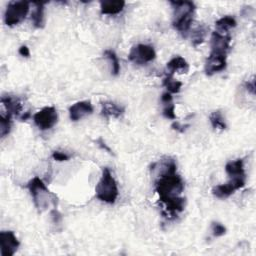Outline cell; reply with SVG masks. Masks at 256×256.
I'll list each match as a JSON object with an SVG mask.
<instances>
[{
    "mask_svg": "<svg viewBox=\"0 0 256 256\" xmlns=\"http://www.w3.org/2000/svg\"><path fill=\"white\" fill-rule=\"evenodd\" d=\"M128 58L131 62L143 65L151 62L156 58V52L154 48L146 44H138L131 48Z\"/></svg>",
    "mask_w": 256,
    "mask_h": 256,
    "instance_id": "5b68a950",
    "label": "cell"
},
{
    "mask_svg": "<svg viewBox=\"0 0 256 256\" xmlns=\"http://www.w3.org/2000/svg\"><path fill=\"white\" fill-rule=\"evenodd\" d=\"M171 127H172L174 130H177L178 132L183 133V132L186 130V128H188V127H189V125H184V126H182V125L179 124V122H173L172 125H171Z\"/></svg>",
    "mask_w": 256,
    "mask_h": 256,
    "instance_id": "1f68e13d",
    "label": "cell"
},
{
    "mask_svg": "<svg viewBox=\"0 0 256 256\" xmlns=\"http://www.w3.org/2000/svg\"><path fill=\"white\" fill-rule=\"evenodd\" d=\"M27 188L38 210L42 211L46 209L50 203H53L54 206L57 205V196L49 191L44 182L39 177H34L30 180Z\"/></svg>",
    "mask_w": 256,
    "mask_h": 256,
    "instance_id": "7a4b0ae2",
    "label": "cell"
},
{
    "mask_svg": "<svg viewBox=\"0 0 256 256\" xmlns=\"http://www.w3.org/2000/svg\"><path fill=\"white\" fill-rule=\"evenodd\" d=\"M11 129V115L10 114H1L0 115V135L1 137H5L9 134Z\"/></svg>",
    "mask_w": 256,
    "mask_h": 256,
    "instance_id": "7402d4cb",
    "label": "cell"
},
{
    "mask_svg": "<svg viewBox=\"0 0 256 256\" xmlns=\"http://www.w3.org/2000/svg\"><path fill=\"white\" fill-rule=\"evenodd\" d=\"M33 120L40 130H48L57 123V111L53 106H46L34 114Z\"/></svg>",
    "mask_w": 256,
    "mask_h": 256,
    "instance_id": "8992f818",
    "label": "cell"
},
{
    "mask_svg": "<svg viewBox=\"0 0 256 256\" xmlns=\"http://www.w3.org/2000/svg\"><path fill=\"white\" fill-rule=\"evenodd\" d=\"M30 3L27 1H14L7 5L4 13V22L7 26H14L22 22L29 11Z\"/></svg>",
    "mask_w": 256,
    "mask_h": 256,
    "instance_id": "277c9868",
    "label": "cell"
},
{
    "mask_svg": "<svg viewBox=\"0 0 256 256\" xmlns=\"http://www.w3.org/2000/svg\"><path fill=\"white\" fill-rule=\"evenodd\" d=\"M231 37L227 34L214 31L211 35V52L227 54L230 48Z\"/></svg>",
    "mask_w": 256,
    "mask_h": 256,
    "instance_id": "30bf717a",
    "label": "cell"
},
{
    "mask_svg": "<svg viewBox=\"0 0 256 256\" xmlns=\"http://www.w3.org/2000/svg\"><path fill=\"white\" fill-rule=\"evenodd\" d=\"M206 33H207V27L205 25H201L197 27L193 31V40H192L193 45L194 46L200 45L204 41V38L206 36Z\"/></svg>",
    "mask_w": 256,
    "mask_h": 256,
    "instance_id": "cb8c5ba5",
    "label": "cell"
},
{
    "mask_svg": "<svg viewBox=\"0 0 256 256\" xmlns=\"http://www.w3.org/2000/svg\"><path fill=\"white\" fill-rule=\"evenodd\" d=\"M50 215H51V218H52V221L54 224H59L61 223V220H62V215L60 214V212L55 208L53 210H51L50 212Z\"/></svg>",
    "mask_w": 256,
    "mask_h": 256,
    "instance_id": "83f0119b",
    "label": "cell"
},
{
    "mask_svg": "<svg viewBox=\"0 0 256 256\" xmlns=\"http://www.w3.org/2000/svg\"><path fill=\"white\" fill-rule=\"evenodd\" d=\"M167 69L170 75H173L176 71H180V73H187L189 69V65L183 57L176 56L167 63Z\"/></svg>",
    "mask_w": 256,
    "mask_h": 256,
    "instance_id": "e0dca14e",
    "label": "cell"
},
{
    "mask_svg": "<svg viewBox=\"0 0 256 256\" xmlns=\"http://www.w3.org/2000/svg\"><path fill=\"white\" fill-rule=\"evenodd\" d=\"M225 171L229 178H245L243 159L230 161L225 165Z\"/></svg>",
    "mask_w": 256,
    "mask_h": 256,
    "instance_id": "2e32d148",
    "label": "cell"
},
{
    "mask_svg": "<svg viewBox=\"0 0 256 256\" xmlns=\"http://www.w3.org/2000/svg\"><path fill=\"white\" fill-rule=\"evenodd\" d=\"M173 6V21L187 16H193L195 11V4L191 1H170Z\"/></svg>",
    "mask_w": 256,
    "mask_h": 256,
    "instance_id": "7c38bea8",
    "label": "cell"
},
{
    "mask_svg": "<svg viewBox=\"0 0 256 256\" xmlns=\"http://www.w3.org/2000/svg\"><path fill=\"white\" fill-rule=\"evenodd\" d=\"M93 112V106L90 101H79L69 108V116L72 121H78L81 118Z\"/></svg>",
    "mask_w": 256,
    "mask_h": 256,
    "instance_id": "8fae6325",
    "label": "cell"
},
{
    "mask_svg": "<svg viewBox=\"0 0 256 256\" xmlns=\"http://www.w3.org/2000/svg\"><path fill=\"white\" fill-rule=\"evenodd\" d=\"M52 157L56 161H67V160H69V158H70L69 155H67L66 153H62L60 151H54L52 153Z\"/></svg>",
    "mask_w": 256,
    "mask_h": 256,
    "instance_id": "4316f807",
    "label": "cell"
},
{
    "mask_svg": "<svg viewBox=\"0 0 256 256\" xmlns=\"http://www.w3.org/2000/svg\"><path fill=\"white\" fill-rule=\"evenodd\" d=\"M96 143L98 144V146L100 147V148H102V149H103V150H105V151H107L108 153H109V154H111V155H114L113 154V152H112V150L107 146V144L103 141V139H102L101 137L100 138H98L97 140H96Z\"/></svg>",
    "mask_w": 256,
    "mask_h": 256,
    "instance_id": "f1b7e54d",
    "label": "cell"
},
{
    "mask_svg": "<svg viewBox=\"0 0 256 256\" xmlns=\"http://www.w3.org/2000/svg\"><path fill=\"white\" fill-rule=\"evenodd\" d=\"M244 185L245 178H230L227 183L215 186L212 190V193L217 198H227L236 190L244 187Z\"/></svg>",
    "mask_w": 256,
    "mask_h": 256,
    "instance_id": "52a82bcc",
    "label": "cell"
},
{
    "mask_svg": "<svg viewBox=\"0 0 256 256\" xmlns=\"http://www.w3.org/2000/svg\"><path fill=\"white\" fill-rule=\"evenodd\" d=\"M236 24H237V22H236L234 17L229 16V15L222 17V18H220L215 23L217 29L221 32H227L230 28H234L236 26Z\"/></svg>",
    "mask_w": 256,
    "mask_h": 256,
    "instance_id": "d6986e66",
    "label": "cell"
},
{
    "mask_svg": "<svg viewBox=\"0 0 256 256\" xmlns=\"http://www.w3.org/2000/svg\"><path fill=\"white\" fill-rule=\"evenodd\" d=\"M226 54L210 52L208 58L206 59L204 70H205L206 75L211 76L217 72L223 71L226 68Z\"/></svg>",
    "mask_w": 256,
    "mask_h": 256,
    "instance_id": "9c48e42d",
    "label": "cell"
},
{
    "mask_svg": "<svg viewBox=\"0 0 256 256\" xmlns=\"http://www.w3.org/2000/svg\"><path fill=\"white\" fill-rule=\"evenodd\" d=\"M245 88L251 93V94H255V81L254 78H252L250 81H246L245 82Z\"/></svg>",
    "mask_w": 256,
    "mask_h": 256,
    "instance_id": "f546056e",
    "label": "cell"
},
{
    "mask_svg": "<svg viewBox=\"0 0 256 256\" xmlns=\"http://www.w3.org/2000/svg\"><path fill=\"white\" fill-rule=\"evenodd\" d=\"M19 245V240L13 231H2L0 233V248L2 256L14 255Z\"/></svg>",
    "mask_w": 256,
    "mask_h": 256,
    "instance_id": "ba28073f",
    "label": "cell"
},
{
    "mask_svg": "<svg viewBox=\"0 0 256 256\" xmlns=\"http://www.w3.org/2000/svg\"><path fill=\"white\" fill-rule=\"evenodd\" d=\"M34 11L31 14V19L36 28H42L44 26V4L45 2H33Z\"/></svg>",
    "mask_w": 256,
    "mask_h": 256,
    "instance_id": "ac0fdd59",
    "label": "cell"
},
{
    "mask_svg": "<svg viewBox=\"0 0 256 256\" xmlns=\"http://www.w3.org/2000/svg\"><path fill=\"white\" fill-rule=\"evenodd\" d=\"M209 120L214 129H219V130L226 129V123L224 120V117L219 110L214 111L210 114Z\"/></svg>",
    "mask_w": 256,
    "mask_h": 256,
    "instance_id": "ffe728a7",
    "label": "cell"
},
{
    "mask_svg": "<svg viewBox=\"0 0 256 256\" xmlns=\"http://www.w3.org/2000/svg\"><path fill=\"white\" fill-rule=\"evenodd\" d=\"M161 101H162V103H164V104L171 103V102H172V95H171V93H169V92L163 93L162 96H161Z\"/></svg>",
    "mask_w": 256,
    "mask_h": 256,
    "instance_id": "4dcf8cb0",
    "label": "cell"
},
{
    "mask_svg": "<svg viewBox=\"0 0 256 256\" xmlns=\"http://www.w3.org/2000/svg\"><path fill=\"white\" fill-rule=\"evenodd\" d=\"M124 113V108L117 105L115 102H101V115L105 118H119Z\"/></svg>",
    "mask_w": 256,
    "mask_h": 256,
    "instance_id": "5bb4252c",
    "label": "cell"
},
{
    "mask_svg": "<svg viewBox=\"0 0 256 256\" xmlns=\"http://www.w3.org/2000/svg\"><path fill=\"white\" fill-rule=\"evenodd\" d=\"M1 102L2 104L5 106L6 111L8 114L12 115H19L20 112L22 111V104L21 101L14 96L11 95H3L1 97Z\"/></svg>",
    "mask_w": 256,
    "mask_h": 256,
    "instance_id": "9a60e30c",
    "label": "cell"
},
{
    "mask_svg": "<svg viewBox=\"0 0 256 256\" xmlns=\"http://www.w3.org/2000/svg\"><path fill=\"white\" fill-rule=\"evenodd\" d=\"M19 54L23 57H29L30 56V51H29V48L26 46V45H22L20 48H19Z\"/></svg>",
    "mask_w": 256,
    "mask_h": 256,
    "instance_id": "d6a6232c",
    "label": "cell"
},
{
    "mask_svg": "<svg viewBox=\"0 0 256 256\" xmlns=\"http://www.w3.org/2000/svg\"><path fill=\"white\" fill-rule=\"evenodd\" d=\"M96 197L105 203L113 204L118 197L117 183L112 176L109 168L104 167L102 170V175L95 187Z\"/></svg>",
    "mask_w": 256,
    "mask_h": 256,
    "instance_id": "3957f363",
    "label": "cell"
},
{
    "mask_svg": "<svg viewBox=\"0 0 256 256\" xmlns=\"http://www.w3.org/2000/svg\"><path fill=\"white\" fill-rule=\"evenodd\" d=\"M104 55L106 58L109 59L111 66H112V74L113 75H118L119 72H120V64H119V60L118 57L116 55V53L114 52L113 50H105L104 51Z\"/></svg>",
    "mask_w": 256,
    "mask_h": 256,
    "instance_id": "603a6c76",
    "label": "cell"
},
{
    "mask_svg": "<svg viewBox=\"0 0 256 256\" xmlns=\"http://www.w3.org/2000/svg\"><path fill=\"white\" fill-rule=\"evenodd\" d=\"M125 6V2L122 0H105L100 1L101 14L114 15L120 13Z\"/></svg>",
    "mask_w": 256,
    "mask_h": 256,
    "instance_id": "4fadbf2b",
    "label": "cell"
},
{
    "mask_svg": "<svg viewBox=\"0 0 256 256\" xmlns=\"http://www.w3.org/2000/svg\"><path fill=\"white\" fill-rule=\"evenodd\" d=\"M163 86L169 91V93H178L181 89L182 83L178 80H175L172 75L168 74L163 80Z\"/></svg>",
    "mask_w": 256,
    "mask_h": 256,
    "instance_id": "44dd1931",
    "label": "cell"
},
{
    "mask_svg": "<svg viewBox=\"0 0 256 256\" xmlns=\"http://www.w3.org/2000/svg\"><path fill=\"white\" fill-rule=\"evenodd\" d=\"M155 190L159 200L172 216L184 210L185 198L180 196L184 190V181L176 172L159 176L155 182Z\"/></svg>",
    "mask_w": 256,
    "mask_h": 256,
    "instance_id": "6da1fadb",
    "label": "cell"
},
{
    "mask_svg": "<svg viewBox=\"0 0 256 256\" xmlns=\"http://www.w3.org/2000/svg\"><path fill=\"white\" fill-rule=\"evenodd\" d=\"M211 230L214 237H220L223 236L226 233V228L219 222H212L211 224Z\"/></svg>",
    "mask_w": 256,
    "mask_h": 256,
    "instance_id": "484cf974",
    "label": "cell"
},
{
    "mask_svg": "<svg viewBox=\"0 0 256 256\" xmlns=\"http://www.w3.org/2000/svg\"><path fill=\"white\" fill-rule=\"evenodd\" d=\"M163 116L168 118V119H176V115H175V105L172 103H168V104H164V108H163Z\"/></svg>",
    "mask_w": 256,
    "mask_h": 256,
    "instance_id": "d4e9b609",
    "label": "cell"
}]
</instances>
